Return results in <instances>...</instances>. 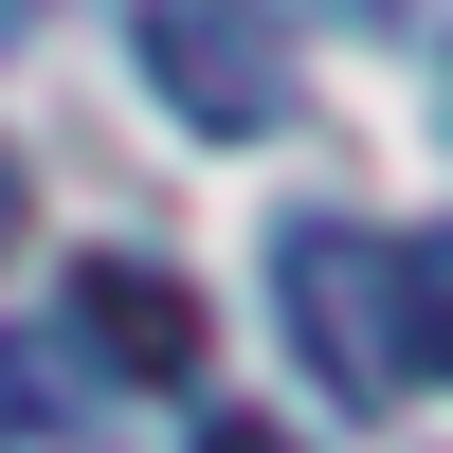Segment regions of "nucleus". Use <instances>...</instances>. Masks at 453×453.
Here are the masks:
<instances>
[{"label":"nucleus","instance_id":"5","mask_svg":"<svg viewBox=\"0 0 453 453\" xmlns=\"http://www.w3.org/2000/svg\"><path fill=\"white\" fill-rule=\"evenodd\" d=\"M55 435H73V363L0 326V453H55Z\"/></svg>","mask_w":453,"mask_h":453},{"label":"nucleus","instance_id":"7","mask_svg":"<svg viewBox=\"0 0 453 453\" xmlns=\"http://www.w3.org/2000/svg\"><path fill=\"white\" fill-rule=\"evenodd\" d=\"M0 254H19V164H0Z\"/></svg>","mask_w":453,"mask_h":453},{"label":"nucleus","instance_id":"8","mask_svg":"<svg viewBox=\"0 0 453 453\" xmlns=\"http://www.w3.org/2000/svg\"><path fill=\"white\" fill-rule=\"evenodd\" d=\"M19 19H36V0H0V36H19Z\"/></svg>","mask_w":453,"mask_h":453},{"label":"nucleus","instance_id":"6","mask_svg":"<svg viewBox=\"0 0 453 453\" xmlns=\"http://www.w3.org/2000/svg\"><path fill=\"white\" fill-rule=\"evenodd\" d=\"M200 453H290V435L273 418H200Z\"/></svg>","mask_w":453,"mask_h":453},{"label":"nucleus","instance_id":"2","mask_svg":"<svg viewBox=\"0 0 453 453\" xmlns=\"http://www.w3.org/2000/svg\"><path fill=\"white\" fill-rule=\"evenodd\" d=\"M273 290H290V345H309V381L345 399H399V326H381V236L363 218H290L273 236Z\"/></svg>","mask_w":453,"mask_h":453},{"label":"nucleus","instance_id":"3","mask_svg":"<svg viewBox=\"0 0 453 453\" xmlns=\"http://www.w3.org/2000/svg\"><path fill=\"white\" fill-rule=\"evenodd\" d=\"M73 326H91L109 381H200V345H218V309L164 273V254H91V273H73Z\"/></svg>","mask_w":453,"mask_h":453},{"label":"nucleus","instance_id":"4","mask_svg":"<svg viewBox=\"0 0 453 453\" xmlns=\"http://www.w3.org/2000/svg\"><path fill=\"white\" fill-rule=\"evenodd\" d=\"M381 326H399V381H453V218L381 254Z\"/></svg>","mask_w":453,"mask_h":453},{"label":"nucleus","instance_id":"1","mask_svg":"<svg viewBox=\"0 0 453 453\" xmlns=\"http://www.w3.org/2000/svg\"><path fill=\"white\" fill-rule=\"evenodd\" d=\"M127 36H145V91H164L200 145L290 127V55H273V19H254V0H145Z\"/></svg>","mask_w":453,"mask_h":453}]
</instances>
